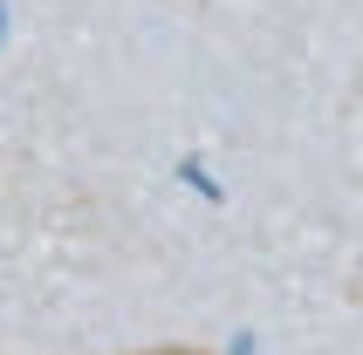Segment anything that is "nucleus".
I'll return each instance as SVG.
<instances>
[{
    "instance_id": "1",
    "label": "nucleus",
    "mask_w": 363,
    "mask_h": 355,
    "mask_svg": "<svg viewBox=\"0 0 363 355\" xmlns=\"http://www.w3.org/2000/svg\"><path fill=\"white\" fill-rule=\"evenodd\" d=\"M144 355H192V349H144Z\"/></svg>"
}]
</instances>
